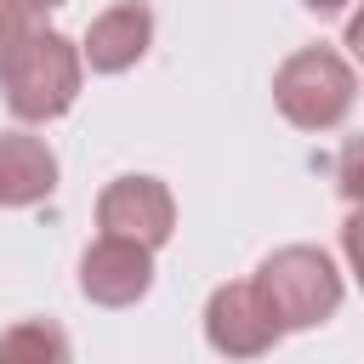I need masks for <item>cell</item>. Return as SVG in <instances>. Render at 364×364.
<instances>
[{
    "instance_id": "cell-3",
    "label": "cell",
    "mask_w": 364,
    "mask_h": 364,
    "mask_svg": "<svg viewBox=\"0 0 364 364\" xmlns=\"http://www.w3.org/2000/svg\"><path fill=\"white\" fill-rule=\"evenodd\" d=\"M80 80H85V63H80V46L57 28H40L17 57L11 68L0 74V91H6V108L11 119L23 125H46V119H63L80 97Z\"/></svg>"
},
{
    "instance_id": "cell-4",
    "label": "cell",
    "mask_w": 364,
    "mask_h": 364,
    "mask_svg": "<svg viewBox=\"0 0 364 364\" xmlns=\"http://www.w3.org/2000/svg\"><path fill=\"white\" fill-rule=\"evenodd\" d=\"M97 228L142 250H159L176 233V199L159 176H114L97 193Z\"/></svg>"
},
{
    "instance_id": "cell-12",
    "label": "cell",
    "mask_w": 364,
    "mask_h": 364,
    "mask_svg": "<svg viewBox=\"0 0 364 364\" xmlns=\"http://www.w3.org/2000/svg\"><path fill=\"white\" fill-rule=\"evenodd\" d=\"M341 256H347V273H353L358 290H364V205H353L347 222H341Z\"/></svg>"
},
{
    "instance_id": "cell-9",
    "label": "cell",
    "mask_w": 364,
    "mask_h": 364,
    "mask_svg": "<svg viewBox=\"0 0 364 364\" xmlns=\"http://www.w3.org/2000/svg\"><path fill=\"white\" fill-rule=\"evenodd\" d=\"M0 364H74L68 330L57 318H17L0 330Z\"/></svg>"
},
{
    "instance_id": "cell-1",
    "label": "cell",
    "mask_w": 364,
    "mask_h": 364,
    "mask_svg": "<svg viewBox=\"0 0 364 364\" xmlns=\"http://www.w3.org/2000/svg\"><path fill=\"white\" fill-rule=\"evenodd\" d=\"M250 284H256L267 318L279 324V336L318 330L341 307V273H336L330 250H318V245H279L273 256H262Z\"/></svg>"
},
{
    "instance_id": "cell-5",
    "label": "cell",
    "mask_w": 364,
    "mask_h": 364,
    "mask_svg": "<svg viewBox=\"0 0 364 364\" xmlns=\"http://www.w3.org/2000/svg\"><path fill=\"white\" fill-rule=\"evenodd\" d=\"M154 290V250L131 245V239H114V233H97L80 256V296L97 301V307H136L142 296Z\"/></svg>"
},
{
    "instance_id": "cell-15",
    "label": "cell",
    "mask_w": 364,
    "mask_h": 364,
    "mask_svg": "<svg viewBox=\"0 0 364 364\" xmlns=\"http://www.w3.org/2000/svg\"><path fill=\"white\" fill-rule=\"evenodd\" d=\"M23 6H34V11H40V17H46V11H57V6H63V0H23Z\"/></svg>"
},
{
    "instance_id": "cell-2",
    "label": "cell",
    "mask_w": 364,
    "mask_h": 364,
    "mask_svg": "<svg viewBox=\"0 0 364 364\" xmlns=\"http://www.w3.org/2000/svg\"><path fill=\"white\" fill-rule=\"evenodd\" d=\"M273 102L296 131H336L358 102V68L336 46H301L273 68Z\"/></svg>"
},
{
    "instance_id": "cell-10",
    "label": "cell",
    "mask_w": 364,
    "mask_h": 364,
    "mask_svg": "<svg viewBox=\"0 0 364 364\" xmlns=\"http://www.w3.org/2000/svg\"><path fill=\"white\" fill-rule=\"evenodd\" d=\"M40 28H46V23H40L34 6H23V0H0V74L11 68V57H17Z\"/></svg>"
},
{
    "instance_id": "cell-7",
    "label": "cell",
    "mask_w": 364,
    "mask_h": 364,
    "mask_svg": "<svg viewBox=\"0 0 364 364\" xmlns=\"http://www.w3.org/2000/svg\"><path fill=\"white\" fill-rule=\"evenodd\" d=\"M148 46H154V11L142 0H119V6H108L85 23L80 63L91 74H125L148 57Z\"/></svg>"
},
{
    "instance_id": "cell-11",
    "label": "cell",
    "mask_w": 364,
    "mask_h": 364,
    "mask_svg": "<svg viewBox=\"0 0 364 364\" xmlns=\"http://www.w3.org/2000/svg\"><path fill=\"white\" fill-rule=\"evenodd\" d=\"M336 193L347 205H364V131L347 136L341 154H336Z\"/></svg>"
},
{
    "instance_id": "cell-14",
    "label": "cell",
    "mask_w": 364,
    "mask_h": 364,
    "mask_svg": "<svg viewBox=\"0 0 364 364\" xmlns=\"http://www.w3.org/2000/svg\"><path fill=\"white\" fill-rule=\"evenodd\" d=\"M301 6H307V11H318V17H336V11H347L353 0H301Z\"/></svg>"
},
{
    "instance_id": "cell-6",
    "label": "cell",
    "mask_w": 364,
    "mask_h": 364,
    "mask_svg": "<svg viewBox=\"0 0 364 364\" xmlns=\"http://www.w3.org/2000/svg\"><path fill=\"white\" fill-rule=\"evenodd\" d=\"M205 341L222 358H262V353H273L279 324L267 318V307H262L250 279H233V284L210 290V301H205Z\"/></svg>"
},
{
    "instance_id": "cell-8",
    "label": "cell",
    "mask_w": 364,
    "mask_h": 364,
    "mask_svg": "<svg viewBox=\"0 0 364 364\" xmlns=\"http://www.w3.org/2000/svg\"><path fill=\"white\" fill-rule=\"evenodd\" d=\"M57 188V154L34 131H0V205L23 210L51 199Z\"/></svg>"
},
{
    "instance_id": "cell-13",
    "label": "cell",
    "mask_w": 364,
    "mask_h": 364,
    "mask_svg": "<svg viewBox=\"0 0 364 364\" xmlns=\"http://www.w3.org/2000/svg\"><path fill=\"white\" fill-rule=\"evenodd\" d=\"M347 51H353V63H364V0H358V11L347 17Z\"/></svg>"
}]
</instances>
